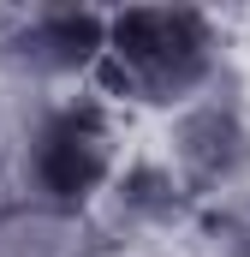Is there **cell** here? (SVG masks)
Wrapping results in <instances>:
<instances>
[{
	"label": "cell",
	"mask_w": 250,
	"mask_h": 257,
	"mask_svg": "<svg viewBox=\"0 0 250 257\" xmlns=\"http://www.w3.org/2000/svg\"><path fill=\"white\" fill-rule=\"evenodd\" d=\"M96 233L90 215L72 209H48L30 197H0V257H90Z\"/></svg>",
	"instance_id": "8992f818"
},
{
	"label": "cell",
	"mask_w": 250,
	"mask_h": 257,
	"mask_svg": "<svg viewBox=\"0 0 250 257\" xmlns=\"http://www.w3.org/2000/svg\"><path fill=\"white\" fill-rule=\"evenodd\" d=\"M208 257H250V215L208 221Z\"/></svg>",
	"instance_id": "52a82bcc"
},
{
	"label": "cell",
	"mask_w": 250,
	"mask_h": 257,
	"mask_svg": "<svg viewBox=\"0 0 250 257\" xmlns=\"http://www.w3.org/2000/svg\"><path fill=\"white\" fill-rule=\"evenodd\" d=\"M226 30L202 6H125L108 12V48L96 66V90L114 108L185 114L214 84H226Z\"/></svg>",
	"instance_id": "6da1fadb"
},
{
	"label": "cell",
	"mask_w": 250,
	"mask_h": 257,
	"mask_svg": "<svg viewBox=\"0 0 250 257\" xmlns=\"http://www.w3.org/2000/svg\"><path fill=\"white\" fill-rule=\"evenodd\" d=\"M6 162H12V114L0 108V180H6Z\"/></svg>",
	"instance_id": "ba28073f"
},
{
	"label": "cell",
	"mask_w": 250,
	"mask_h": 257,
	"mask_svg": "<svg viewBox=\"0 0 250 257\" xmlns=\"http://www.w3.org/2000/svg\"><path fill=\"white\" fill-rule=\"evenodd\" d=\"M120 168L125 126L120 108L96 84L66 90V96H30L12 114V162H6L12 197L90 215L120 180Z\"/></svg>",
	"instance_id": "7a4b0ae2"
},
{
	"label": "cell",
	"mask_w": 250,
	"mask_h": 257,
	"mask_svg": "<svg viewBox=\"0 0 250 257\" xmlns=\"http://www.w3.org/2000/svg\"><path fill=\"white\" fill-rule=\"evenodd\" d=\"M167 168L179 174L202 221L250 215V96L238 78L167 120Z\"/></svg>",
	"instance_id": "3957f363"
},
{
	"label": "cell",
	"mask_w": 250,
	"mask_h": 257,
	"mask_svg": "<svg viewBox=\"0 0 250 257\" xmlns=\"http://www.w3.org/2000/svg\"><path fill=\"white\" fill-rule=\"evenodd\" d=\"M185 221H196V203H190V192L179 186V174L167 168V156H137V162L120 168V180H114L108 197L96 203L90 233H96V245H102V239L173 233V227H185Z\"/></svg>",
	"instance_id": "5b68a950"
},
{
	"label": "cell",
	"mask_w": 250,
	"mask_h": 257,
	"mask_svg": "<svg viewBox=\"0 0 250 257\" xmlns=\"http://www.w3.org/2000/svg\"><path fill=\"white\" fill-rule=\"evenodd\" d=\"M108 12L96 6H12L0 12V78L24 96H66L96 84Z\"/></svg>",
	"instance_id": "277c9868"
}]
</instances>
